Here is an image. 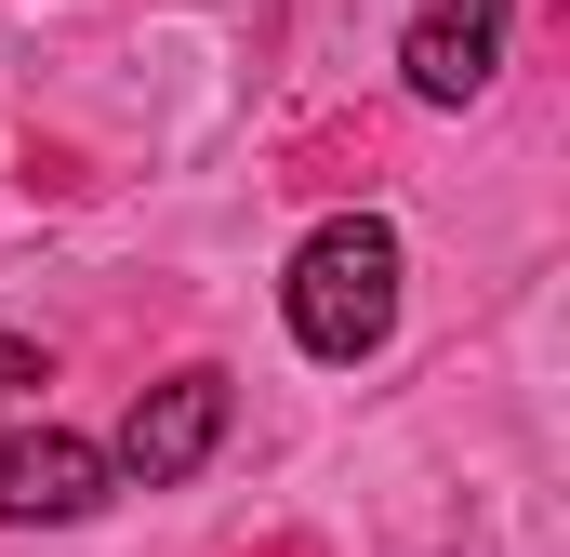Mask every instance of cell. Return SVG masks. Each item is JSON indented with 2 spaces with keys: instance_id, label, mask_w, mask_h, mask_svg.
Wrapping results in <instances>:
<instances>
[{
  "instance_id": "cell-1",
  "label": "cell",
  "mask_w": 570,
  "mask_h": 557,
  "mask_svg": "<svg viewBox=\"0 0 570 557\" xmlns=\"http://www.w3.org/2000/svg\"><path fill=\"white\" fill-rule=\"evenodd\" d=\"M279 305H292V345H305V359L358 372V359L399 332V226H385V213H332V226L292 253Z\"/></svg>"
},
{
  "instance_id": "cell-2",
  "label": "cell",
  "mask_w": 570,
  "mask_h": 557,
  "mask_svg": "<svg viewBox=\"0 0 570 557\" xmlns=\"http://www.w3.org/2000/svg\"><path fill=\"white\" fill-rule=\"evenodd\" d=\"M213 438H226V372H159L134 412H120V478L134 491H173V478H199L213 465Z\"/></svg>"
},
{
  "instance_id": "cell-5",
  "label": "cell",
  "mask_w": 570,
  "mask_h": 557,
  "mask_svg": "<svg viewBox=\"0 0 570 557\" xmlns=\"http://www.w3.org/2000/svg\"><path fill=\"white\" fill-rule=\"evenodd\" d=\"M27 385H53V359H40L27 332H0V399H27Z\"/></svg>"
},
{
  "instance_id": "cell-3",
  "label": "cell",
  "mask_w": 570,
  "mask_h": 557,
  "mask_svg": "<svg viewBox=\"0 0 570 557\" xmlns=\"http://www.w3.org/2000/svg\"><path fill=\"white\" fill-rule=\"evenodd\" d=\"M504 27H518V0H425L412 40H399V80L425 107H478L504 80Z\"/></svg>"
},
{
  "instance_id": "cell-4",
  "label": "cell",
  "mask_w": 570,
  "mask_h": 557,
  "mask_svg": "<svg viewBox=\"0 0 570 557\" xmlns=\"http://www.w3.org/2000/svg\"><path fill=\"white\" fill-rule=\"evenodd\" d=\"M107 451L94 438H67V424H40V438H0V531H80L94 505H107Z\"/></svg>"
}]
</instances>
